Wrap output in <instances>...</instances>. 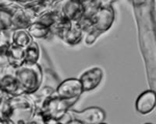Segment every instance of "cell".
<instances>
[{"instance_id":"cell-1","label":"cell","mask_w":156,"mask_h":124,"mask_svg":"<svg viewBox=\"0 0 156 124\" xmlns=\"http://www.w3.org/2000/svg\"><path fill=\"white\" fill-rule=\"evenodd\" d=\"M14 76L26 95H31L41 88L42 71L38 64L23 65L15 69Z\"/></svg>"},{"instance_id":"cell-2","label":"cell","mask_w":156,"mask_h":124,"mask_svg":"<svg viewBox=\"0 0 156 124\" xmlns=\"http://www.w3.org/2000/svg\"><path fill=\"white\" fill-rule=\"evenodd\" d=\"M77 99H64L56 93L47 98L39 108V111L46 121H59L66 116L70 108Z\"/></svg>"},{"instance_id":"cell-3","label":"cell","mask_w":156,"mask_h":124,"mask_svg":"<svg viewBox=\"0 0 156 124\" xmlns=\"http://www.w3.org/2000/svg\"><path fill=\"white\" fill-rule=\"evenodd\" d=\"M115 18V12L111 5H101L92 17V28L89 32L86 44H92L101 34L106 32L112 27Z\"/></svg>"},{"instance_id":"cell-4","label":"cell","mask_w":156,"mask_h":124,"mask_svg":"<svg viewBox=\"0 0 156 124\" xmlns=\"http://www.w3.org/2000/svg\"><path fill=\"white\" fill-rule=\"evenodd\" d=\"M37 17V13L29 5L19 6L12 12V30H27Z\"/></svg>"},{"instance_id":"cell-5","label":"cell","mask_w":156,"mask_h":124,"mask_svg":"<svg viewBox=\"0 0 156 124\" xmlns=\"http://www.w3.org/2000/svg\"><path fill=\"white\" fill-rule=\"evenodd\" d=\"M73 119L83 124H101L105 119L104 110L98 107H89L82 111H71Z\"/></svg>"},{"instance_id":"cell-6","label":"cell","mask_w":156,"mask_h":124,"mask_svg":"<svg viewBox=\"0 0 156 124\" xmlns=\"http://www.w3.org/2000/svg\"><path fill=\"white\" fill-rule=\"evenodd\" d=\"M83 92L80 79L68 78L61 82L55 91L58 97L64 99H78Z\"/></svg>"},{"instance_id":"cell-7","label":"cell","mask_w":156,"mask_h":124,"mask_svg":"<svg viewBox=\"0 0 156 124\" xmlns=\"http://www.w3.org/2000/svg\"><path fill=\"white\" fill-rule=\"evenodd\" d=\"M62 16L69 21L78 23L84 14V7L83 2L79 1H66L61 7Z\"/></svg>"},{"instance_id":"cell-8","label":"cell","mask_w":156,"mask_h":124,"mask_svg":"<svg viewBox=\"0 0 156 124\" xmlns=\"http://www.w3.org/2000/svg\"><path fill=\"white\" fill-rule=\"evenodd\" d=\"M103 78V71L100 67H94L85 71L80 78L83 92L93 90L98 86Z\"/></svg>"},{"instance_id":"cell-9","label":"cell","mask_w":156,"mask_h":124,"mask_svg":"<svg viewBox=\"0 0 156 124\" xmlns=\"http://www.w3.org/2000/svg\"><path fill=\"white\" fill-rule=\"evenodd\" d=\"M0 92L10 97L24 94L14 74H5L0 78Z\"/></svg>"},{"instance_id":"cell-10","label":"cell","mask_w":156,"mask_h":124,"mask_svg":"<svg viewBox=\"0 0 156 124\" xmlns=\"http://www.w3.org/2000/svg\"><path fill=\"white\" fill-rule=\"evenodd\" d=\"M135 106L139 113H150L156 106V94L153 91H145L137 98Z\"/></svg>"},{"instance_id":"cell-11","label":"cell","mask_w":156,"mask_h":124,"mask_svg":"<svg viewBox=\"0 0 156 124\" xmlns=\"http://www.w3.org/2000/svg\"><path fill=\"white\" fill-rule=\"evenodd\" d=\"M9 67L12 68H18L24 64V51L23 48L10 44L6 50Z\"/></svg>"},{"instance_id":"cell-12","label":"cell","mask_w":156,"mask_h":124,"mask_svg":"<svg viewBox=\"0 0 156 124\" xmlns=\"http://www.w3.org/2000/svg\"><path fill=\"white\" fill-rule=\"evenodd\" d=\"M83 31L78 23L72 22L70 27L62 37V41L69 45H76L80 42Z\"/></svg>"},{"instance_id":"cell-13","label":"cell","mask_w":156,"mask_h":124,"mask_svg":"<svg viewBox=\"0 0 156 124\" xmlns=\"http://www.w3.org/2000/svg\"><path fill=\"white\" fill-rule=\"evenodd\" d=\"M33 40L27 30H15L12 34V43L22 48L27 47Z\"/></svg>"},{"instance_id":"cell-14","label":"cell","mask_w":156,"mask_h":124,"mask_svg":"<svg viewBox=\"0 0 156 124\" xmlns=\"http://www.w3.org/2000/svg\"><path fill=\"white\" fill-rule=\"evenodd\" d=\"M24 51V64H37L40 56V50L37 44L34 41L27 47L23 48Z\"/></svg>"},{"instance_id":"cell-15","label":"cell","mask_w":156,"mask_h":124,"mask_svg":"<svg viewBox=\"0 0 156 124\" xmlns=\"http://www.w3.org/2000/svg\"><path fill=\"white\" fill-rule=\"evenodd\" d=\"M27 30L30 37L32 38H35V39L46 38L48 34L51 33L50 29L48 27L37 23V22H34L30 27H29V28Z\"/></svg>"},{"instance_id":"cell-16","label":"cell","mask_w":156,"mask_h":124,"mask_svg":"<svg viewBox=\"0 0 156 124\" xmlns=\"http://www.w3.org/2000/svg\"><path fill=\"white\" fill-rule=\"evenodd\" d=\"M12 30V12L0 8V32Z\"/></svg>"},{"instance_id":"cell-17","label":"cell","mask_w":156,"mask_h":124,"mask_svg":"<svg viewBox=\"0 0 156 124\" xmlns=\"http://www.w3.org/2000/svg\"><path fill=\"white\" fill-rule=\"evenodd\" d=\"M83 7H84V14L83 17L91 19L94 16L97 11L98 10L101 5V2L92 1V2H83Z\"/></svg>"},{"instance_id":"cell-18","label":"cell","mask_w":156,"mask_h":124,"mask_svg":"<svg viewBox=\"0 0 156 124\" xmlns=\"http://www.w3.org/2000/svg\"><path fill=\"white\" fill-rule=\"evenodd\" d=\"M7 47L8 46L0 47V68L1 69H5L6 67H9L7 54H6Z\"/></svg>"},{"instance_id":"cell-19","label":"cell","mask_w":156,"mask_h":124,"mask_svg":"<svg viewBox=\"0 0 156 124\" xmlns=\"http://www.w3.org/2000/svg\"><path fill=\"white\" fill-rule=\"evenodd\" d=\"M46 123V120L44 119V118L43 117V116L41 115V113H40V111H37V113L35 114L33 118L31 119H30L27 122H25L23 123L20 124H45Z\"/></svg>"},{"instance_id":"cell-20","label":"cell","mask_w":156,"mask_h":124,"mask_svg":"<svg viewBox=\"0 0 156 124\" xmlns=\"http://www.w3.org/2000/svg\"><path fill=\"white\" fill-rule=\"evenodd\" d=\"M64 124H83L81 123L80 122H79V121L76 120V119H70L69 121H68L67 122H66V123Z\"/></svg>"},{"instance_id":"cell-21","label":"cell","mask_w":156,"mask_h":124,"mask_svg":"<svg viewBox=\"0 0 156 124\" xmlns=\"http://www.w3.org/2000/svg\"><path fill=\"white\" fill-rule=\"evenodd\" d=\"M45 124H64L62 122H59V121H54V120H48L46 121Z\"/></svg>"},{"instance_id":"cell-22","label":"cell","mask_w":156,"mask_h":124,"mask_svg":"<svg viewBox=\"0 0 156 124\" xmlns=\"http://www.w3.org/2000/svg\"><path fill=\"white\" fill-rule=\"evenodd\" d=\"M0 124H14L11 120H0Z\"/></svg>"},{"instance_id":"cell-23","label":"cell","mask_w":156,"mask_h":124,"mask_svg":"<svg viewBox=\"0 0 156 124\" xmlns=\"http://www.w3.org/2000/svg\"><path fill=\"white\" fill-rule=\"evenodd\" d=\"M101 124H106V123H105V122H102V123H101Z\"/></svg>"},{"instance_id":"cell-24","label":"cell","mask_w":156,"mask_h":124,"mask_svg":"<svg viewBox=\"0 0 156 124\" xmlns=\"http://www.w3.org/2000/svg\"><path fill=\"white\" fill-rule=\"evenodd\" d=\"M145 124H152V123H145Z\"/></svg>"}]
</instances>
